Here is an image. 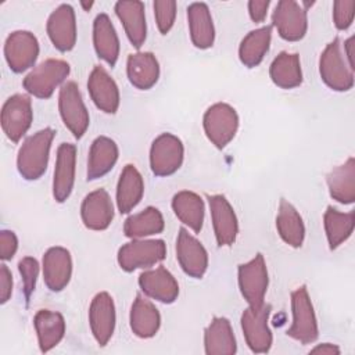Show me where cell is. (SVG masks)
<instances>
[{
  "label": "cell",
  "mask_w": 355,
  "mask_h": 355,
  "mask_svg": "<svg viewBox=\"0 0 355 355\" xmlns=\"http://www.w3.org/2000/svg\"><path fill=\"white\" fill-rule=\"evenodd\" d=\"M44 284L50 291H62L72 276L71 252L60 245L49 248L42 259Z\"/></svg>",
  "instance_id": "obj_18"
},
{
  "label": "cell",
  "mask_w": 355,
  "mask_h": 355,
  "mask_svg": "<svg viewBox=\"0 0 355 355\" xmlns=\"http://www.w3.org/2000/svg\"><path fill=\"white\" fill-rule=\"evenodd\" d=\"M76 169V146L72 143H61L57 148L55 168L53 175V197L57 202L69 198Z\"/></svg>",
  "instance_id": "obj_19"
},
{
  "label": "cell",
  "mask_w": 355,
  "mask_h": 355,
  "mask_svg": "<svg viewBox=\"0 0 355 355\" xmlns=\"http://www.w3.org/2000/svg\"><path fill=\"white\" fill-rule=\"evenodd\" d=\"M55 130L44 128L26 137L17 154V169L26 180H37L47 169Z\"/></svg>",
  "instance_id": "obj_1"
},
{
  "label": "cell",
  "mask_w": 355,
  "mask_h": 355,
  "mask_svg": "<svg viewBox=\"0 0 355 355\" xmlns=\"http://www.w3.org/2000/svg\"><path fill=\"white\" fill-rule=\"evenodd\" d=\"M237 282L240 293L250 306H259L265 302L269 277L262 254H257L251 261L239 265Z\"/></svg>",
  "instance_id": "obj_9"
},
{
  "label": "cell",
  "mask_w": 355,
  "mask_h": 355,
  "mask_svg": "<svg viewBox=\"0 0 355 355\" xmlns=\"http://www.w3.org/2000/svg\"><path fill=\"white\" fill-rule=\"evenodd\" d=\"M144 182L132 164L125 165L116 184V207L121 214H129L143 198Z\"/></svg>",
  "instance_id": "obj_31"
},
{
  "label": "cell",
  "mask_w": 355,
  "mask_h": 355,
  "mask_svg": "<svg viewBox=\"0 0 355 355\" xmlns=\"http://www.w3.org/2000/svg\"><path fill=\"white\" fill-rule=\"evenodd\" d=\"M272 82L280 89H294L302 83V69L297 53L282 51L269 67Z\"/></svg>",
  "instance_id": "obj_36"
},
{
  "label": "cell",
  "mask_w": 355,
  "mask_h": 355,
  "mask_svg": "<svg viewBox=\"0 0 355 355\" xmlns=\"http://www.w3.org/2000/svg\"><path fill=\"white\" fill-rule=\"evenodd\" d=\"M33 324L42 352L51 351L64 338L65 320L60 312L40 309L33 318Z\"/></svg>",
  "instance_id": "obj_29"
},
{
  "label": "cell",
  "mask_w": 355,
  "mask_h": 355,
  "mask_svg": "<svg viewBox=\"0 0 355 355\" xmlns=\"http://www.w3.org/2000/svg\"><path fill=\"white\" fill-rule=\"evenodd\" d=\"M69 64L64 60L49 58L33 67L24 78V89L33 97L49 98L69 75Z\"/></svg>",
  "instance_id": "obj_3"
},
{
  "label": "cell",
  "mask_w": 355,
  "mask_h": 355,
  "mask_svg": "<svg viewBox=\"0 0 355 355\" xmlns=\"http://www.w3.org/2000/svg\"><path fill=\"white\" fill-rule=\"evenodd\" d=\"M184 147L172 133H161L150 147V168L157 176H171L183 164Z\"/></svg>",
  "instance_id": "obj_10"
},
{
  "label": "cell",
  "mask_w": 355,
  "mask_h": 355,
  "mask_svg": "<svg viewBox=\"0 0 355 355\" xmlns=\"http://www.w3.org/2000/svg\"><path fill=\"white\" fill-rule=\"evenodd\" d=\"M12 294V275L7 265H0V302L6 304Z\"/></svg>",
  "instance_id": "obj_43"
},
{
  "label": "cell",
  "mask_w": 355,
  "mask_h": 355,
  "mask_svg": "<svg viewBox=\"0 0 355 355\" xmlns=\"http://www.w3.org/2000/svg\"><path fill=\"white\" fill-rule=\"evenodd\" d=\"M272 306L262 304L259 306H247L241 315V330L248 348L254 354H266L272 347V331L268 326Z\"/></svg>",
  "instance_id": "obj_8"
},
{
  "label": "cell",
  "mask_w": 355,
  "mask_h": 355,
  "mask_svg": "<svg viewBox=\"0 0 355 355\" xmlns=\"http://www.w3.org/2000/svg\"><path fill=\"white\" fill-rule=\"evenodd\" d=\"M323 225L329 247L330 250H336L352 234L355 225V214L352 211L340 212L333 207H327L323 215Z\"/></svg>",
  "instance_id": "obj_38"
},
{
  "label": "cell",
  "mask_w": 355,
  "mask_h": 355,
  "mask_svg": "<svg viewBox=\"0 0 355 355\" xmlns=\"http://www.w3.org/2000/svg\"><path fill=\"white\" fill-rule=\"evenodd\" d=\"M80 218L90 230H105L114 219V205L105 189L89 193L80 205Z\"/></svg>",
  "instance_id": "obj_22"
},
{
  "label": "cell",
  "mask_w": 355,
  "mask_h": 355,
  "mask_svg": "<svg viewBox=\"0 0 355 355\" xmlns=\"http://www.w3.org/2000/svg\"><path fill=\"white\" fill-rule=\"evenodd\" d=\"M311 354H323V355H338L340 354V348L336 344H330V343H323L316 345L315 348L311 349Z\"/></svg>",
  "instance_id": "obj_46"
},
{
  "label": "cell",
  "mask_w": 355,
  "mask_h": 355,
  "mask_svg": "<svg viewBox=\"0 0 355 355\" xmlns=\"http://www.w3.org/2000/svg\"><path fill=\"white\" fill-rule=\"evenodd\" d=\"M272 26L287 42L301 40L308 29L306 11L294 0H282L276 4L272 15Z\"/></svg>",
  "instance_id": "obj_13"
},
{
  "label": "cell",
  "mask_w": 355,
  "mask_h": 355,
  "mask_svg": "<svg viewBox=\"0 0 355 355\" xmlns=\"http://www.w3.org/2000/svg\"><path fill=\"white\" fill-rule=\"evenodd\" d=\"M118 146L107 137L98 136L93 140L87 158V180H96L107 175L118 161Z\"/></svg>",
  "instance_id": "obj_27"
},
{
  "label": "cell",
  "mask_w": 355,
  "mask_h": 355,
  "mask_svg": "<svg viewBox=\"0 0 355 355\" xmlns=\"http://www.w3.org/2000/svg\"><path fill=\"white\" fill-rule=\"evenodd\" d=\"M276 229L280 239L293 248H300L305 239V225L295 209V207L287 200L282 198L279 202L277 216H276Z\"/></svg>",
  "instance_id": "obj_32"
},
{
  "label": "cell",
  "mask_w": 355,
  "mask_h": 355,
  "mask_svg": "<svg viewBox=\"0 0 355 355\" xmlns=\"http://www.w3.org/2000/svg\"><path fill=\"white\" fill-rule=\"evenodd\" d=\"M126 75L132 86L139 90L151 89L159 78V64L151 51H137L129 54L126 61Z\"/></svg>",
  "instance_id": "obj_24"
},
{
  "label": "cell",
  "mask_w": 355,
  "mask_h": 355,
  "mask_svg": "<svg viewBox=\"0 0 355 355\" xmlns=\"http://www.w3.org/2000/svg\"><path fill=\"white\" fill-rule=\"evenodd\" d=\"M93 46L96 54L110 67H114L116 64L119 57V39L110 17L104 12L98 14L94 18Z\"/></svg>",
  "instance_id": "obj_26"
},
{
  "label": "cell",
  "mask_w": 355,
  "mask_h": 355,
  "mask_svg": "<svg viewBox=\"0 0 355 355\" xmlns=\"http://www.w3.org/2000/svg\"><path fill=\"white\" fill-rule=\"evenodd\" d=\"M18 250V239L11 230L0 232V258L3 261L11 259Z\"/></svg>",
  "instance_id": "obj_42"
},
{
  "label": "cell",
  "mask_w": 355,
  "mask_h": 355,
  "mask_svg": "<svg viewBox=\"0 0 355 355\" xmlns=\"http://www.w3.org/2000/svg\"><path fill=\"white\" fill-rule=\"evenodd\" d=\"M129 323L135 336L140 338H151L157 334L161 326V315L150 300L137 294L130 308Z\"/></svg>",
  "instance_id": "obj_28"
},
{
  "label": "cell",
  "mask_w": 355,
  "mask_h": 355,
  "mask_svg": "<svg viewBox=\"0 0 355 355\" xmlns=\"http://www.w3.org/2000/svg\"><path fill=\"white\" fill-rule=\"evenodd\" d=\"M208 204L218 245H232L236 241L239 233V220L233 207L222 194L208 196Z\"/></svg>",
  "instance_id": "obj_17"
},
{
  "label": "cell",
  "mask_w": 355,
  "mask_h": 355,
  "mask_svg": "<svg viewBox=\"0 0 355 355\" xmlns=\"http://www.w3.org/2000/svg\"><path fill=\"white\" fill-rule=\"evenodd\" d=\"M39 55V42L29 31L11 32L4 42V57L10 69L22 73L32 68Z\"/></svg>",
  "instance_id": "obj_12"
},
{
  "label": "cell",
  "mask_w": 355,
  "mask_h": 355,
  "mask_svg": "<svg viewBox=\"0 0 355 355\" xmlns=\"http://www.w3.org/2000/svg\"><path fill=\"white\" fill-rule=\"evenodd\" d=\"M269 6H270V1H269V0H251V1H248V14H250V18H251L255 24L263 22L265 18H266Z\"/></svg>",
  "instance_id": "obj_44"
},
{
  "label": "cell",
  "mask_w": 355,
  "mask_h": 355,
  "mask_svg": "<svg viewBox=\"0 0 355 355\" xmlns=\"http://www.w3.org/2000/svg\"><path fill=\"white\" fill-rule=\"evenodd\" d=\"M319 73L327 87L334 92H348L354 86V71L349 68L338 37L330 42L320 54Z\"/></svg>",
  "instance_id": "obj_2"
},
{
  "label": "cell",
  "mask_w": 355,
  "mask_h": 355,
  "mask_svg": "<svg viewBox=\"0 0 355 355\" xmlns=\"http://www.w3.org/2000/svg\"><path fill=\"white\" fill-rule=\"evenodd\" d=\"M202 126L207 139L216 148H225L237 133L239 115L230 104L215 103L205 111Z\"/></svg>",
  "instance_id": "obj_6"
},
{
  "label": "cell",
  "mask_w": 355,
  "mask_h": 355,
  "mask_svg": "<svg viewBox=\"0 0 355 355\" xmlns=\"http://www.w3.org/2000/svg\"><path fill=\"white\" fill-rule=\"evenodd\" d=\"M293 322L287 336L301 344H311L319 336L318 320L306 286H300L291 293Z\"/></svg>",
  "instance_id": "obj_4"
},
{
  "label": "cell",
  "mask_w": 355,
  "mask_h": 355,
  "mask_svg": "<svg viewBox=\"0 0 355 355\" xmlns=\"http://www.w3.org/2000/svg\"><path fill=\"white\" fill-rule=\"evenodd\" d=\"M87 90L94 105L105 112L115 114L119 108V89L110 73L101 67L96 65L87 79Z\"/></svg>",
  "instance_id": "obj_20"
},
{
  "label": "cell",
  "mask_w": 355,
  "mask_h": 355,
  "mask_svg": "<svg viewBox=\"0 0 355 355\" xmlns=\"http://www.w3.org/2000/svg\"><path fill=\"white\" fill-rule=\"evenodd\" d=\"M153 7L158 31L162 35H166L172 29L176 18V1L157 0L153 3Z\"/></svg>",
  "instance_id": "obj_39"
},
{
  "label": "cell",
  "mask_w": 355,
  "mask_h": 355,
  "mask_svg": "<svg viewBox=\"0 0 355 355\" xmlns=\"http://www.w3.org/2000/svg\"><path fill=\"white\" fill-rule=\"evenodd\" d=\"M189 32L193 44L200 50L214 46L215 28L211 11L205 3H191L187 7Z\"/></svg>",
  "instance_id": "obj_25"
},
{
  "label": "cell",
  "mask_w": 355,
  "mask_h": 355,
  "mask_svg": "<svg viewBox=\"0 0 355 355\" xmlns=\"http://www.w3.org/2000/svg\"><path fill=\"white\" fill-rule=\"evenodd\" d=\"M139 286L144 295L162 304H172L179 295V284L175 276L164 266L141 272Z\"/></svg>",
  "instance_id": "obj_21"
},
{
  "label": "cell",
  "mask_w": 355,
  "mask_h": 355,
  "mask_svg": "<svg viewBox=\"0 0 355 355\" xmlns=\"http://www.w3.org/2000/svg\"><path fill=\"white\" fill-rule=\"evenodd\" d=\"M115 304L107 291L97 293L89 306V324L96 343L104 347L115 330Z\"/></svg>",
  "instance_id": "obj_15"
},
{
  "label": "cell",
  "mask_w": 355,
  "mask_h": 355,
  "mask_svg": "<svg viewBox=\"0 0 355 355\" xmlns=\"http://www.w3.org/2000/svg\"><path fill=\"white\" fill-rule=\"evenodd\" d=\"M355 15L354 0H337L333 3V22L338 31H345L352 25Z\"/></svg>",
  "instance_id": "obj_41"
},
{
  "label": "cell",
  "mask_w": 355,
  "mask_h": 355,
  "mask_svg": "<svg viewBox=\"0 0 355 355\" xmlns=\"http://www.w3.org/2000/svg\"><path fill=\"white\" fill-rule=\"evenodd\" d=\"M176 259L182 270L190 277L201 279L207 272L208 252L204 245L184 227H180L178 233Z\"/></svg>",
  "instance_id": "obj_14"
},
{
  "label": "cell",
  "mask_w": 355,
  "mask_h": 355,
  "mask_svg": "<svg viewBox=\"0 0 355 355\" xmlns=\"http://www.w3.org/2000/svg\"><path fill=\"white\" fill-rule=\"evenodd\" d=\"M33 121L32 101L28 94H12L1 108V129L12 143H18Z\"/></svg>",
  "instance_id": "obj_11"
},
{
  "label": "cell",
  "mask_w": 355,
  "mask_h": 355,
  "mask_svg": "<svg viewBox=\"0 0 355 355\" xmlns=\"http://www.w3.org/2000/svg\"><path fill=\"white\" fill-rule=\"evenodd\" d=\"M204 349L207 355H233L237 351L236 337L226 318L215 316L204 331Z\"/></svg>",
  "instance_id": "obj_30"
},
{
  "label": "cell",
  "mask_w": 355,
  "mask_h": 355,
  "mask_svg": "<svg viewBox=\"0 0 355 355\" xmlns=\"http://www.w3.org/2000/svg\"><path fill=\"white\" fill-rule=\"evenodd\" d=\"M18 270L22 277L25 298L26 301H29L31 294L35 291L36 280L39 277V262L33 257H24L18 262Z\"/></svg>",
  "instance_id": "obj_40"
},
{
  "label": "cell",
  "mask_w": 355,
  "mask_h": 355,
  "mask_svg": "<svg viewBox=\"0 0 355 355\" xmlns=\"http://www.w3.org/2000/svg\"><path fill=\"white\" fill-rule=\"evenodd\" d=\"M58 111L65 128L73 137L80 139L89 128L90 116L75 82L69 80L61 86L58 94Z\"/></svg>",
  "instance_id": "obj_7"
},
{
  "label": "cell",
  "mask_w": 355,
  "mask_h": 355,
  "mask_svg": "<svg viewBox=\"0 0 355 355\" xmlns=\"http://www.w3.org/2000/svg\"><path fill=\"white\" fill-rule=\"evenodd\" d=\"M46 31L53 46L61 51H71L76 44V18L71 4H60L49 17Z\"/></svg>",
  "instance_id": "obj_16"
},
{
  "label": "cell",
  "mask_w": 355,
  "mask_h": 355,
  "mask_svg": "<svg viewBox=\"0 0 355 355\" xmlns=\"http://www.w3.org/2000/svg\"><path fill=\"white\" fill-rule=\"evenodd\" d=\"M172 209L178 219L194 233H200L204 223V201L202 198L189 190L176 193L172 198Z\"/></svg>",
  "instance_id": "obj_34"
},
{
  "label": "cell",
  "mask_w": 355,
  "mask_h": 355,
  "mask_svg": "<svg viewBox=\"0 0 355 355\" xmlns=\"http://www.w3.org/2000/svg\"><path fill=\"white\" fill-rule=\"evenodd\" d=\"M354 42H355V37H354V36L348 37V39L344 42V49H343L344 55H345V58H347V62H348V65H349V68H351L352 71L355 69V60H354V47H355V44H354Z\"/></svg>",
  "instance_id": "obj_45"
},
{
  "label": "cell",
  "mask_w": 355,
  "mask_h": 355,
  "mask_svg": "<svg viewBox=\"0 0 355 355\" xmlns=\"http://www.w3.org/2000/svg\"><path fill=\"white\" fill-rule=\"evenodd\" d=\"M166 257V245L162 240L132 239L123 244L116 255L118 265L125 272L150 269Z\"/></svg>",
  "instance_id": "obj_5"
},
{
  "label": "cell",
  "mask_w": 355,
  "mask_h": 355,
  "mask_svg": "<svg viewBox=\"0 0 355 355\" xmlns=\"http://www.w3.org/2000/svg\"><path fill=\"white\" fill-rule=\"evenodd\" d=\"M115 14L123 25L125 33L130 42V44L136 49H140L146 42L147 36V24H146V12L144 4L137 0L130 1H116L115 3Z\"/></svg>",
  "instance_id": "obj_23"
},
{
  "label": "cell",
  "mask_w": 355,
  "mask_h": 355,
  "mask_svg": "<svg viewBox=\"0 0 355 355\" xmlns=\"http://www.w3.org/2000/svg\"><path fill=\"white\" fill-rule=\"evenodd\" d=\"M165 227L164 216L155 207H147L139 214L130 215L123 223V233L129 239H144L159 234Z\"/></svg>",
  "instance_id": "obj_37"
},
{
  "label": "cell",
  "mask_w": 355,
  "mask_h": 355,
  "mask_svg": "<svg viewBox=\"0 0 355 355\" xmlns=\"http://www.w3.org/2000/svg\"><path fill=\"white\" fill-rule=\"evenodd\" d=\"M272 40V26L266 25L258 29L248 32L240 46H239V58L243 65L247 68L258 67L266 53L269 51Z\"/></svg>",
  "instance_id": "obj_35"
},
{
  "label": "cell",
  "mask_w": 355,
  "mask_h": 355,
  "mask_svg": "<svg viewBox=\"0 0 355 355\" xmlns=\"http://www.w3.org/2000/svg\"><path fill=\"white\" fill-rule=\"evenodd\" d=\"M326 183L330 197L341 204H352L355 201V158L349 157L344 164L333 168Z\"/></svg>",
  "instance_id": "obj_33"
},
{
  "label": "cell",
  "mask_w": 355,
  "mask_h": 355,
  "mask_svg": "<svg viewBox=\"0 0 355 355\" xmlns=\"http://www.w3.org/2000/svg\"><path fill=\"white\" fill-rule=\"evenodd\" d=\"M80 4H82V7H85V10H89L93 6V3H89V4L87 3H80Z\"/></svg>",
  "instance_id": "obj_47"
}]
</instances>
